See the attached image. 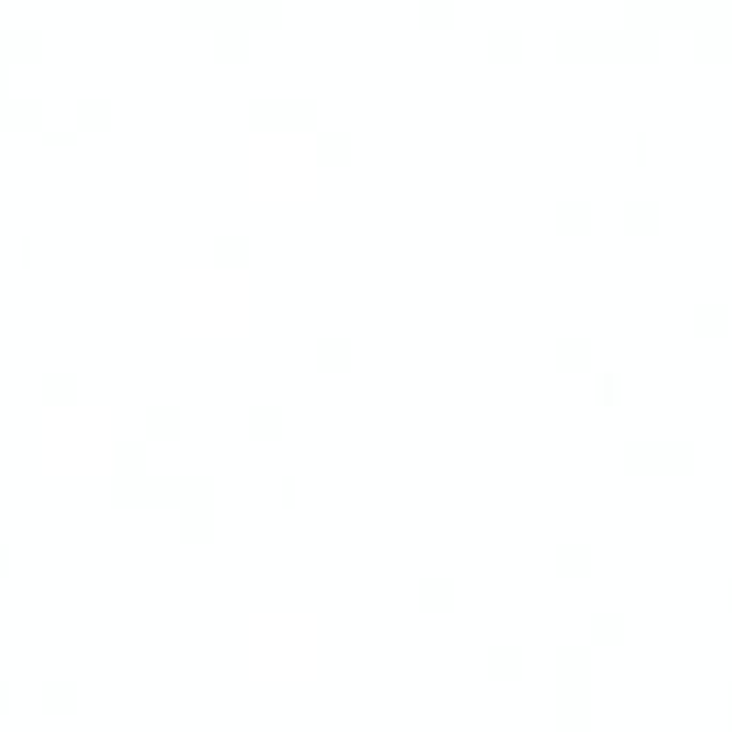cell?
Here are the masks:
<instances>
[{"label": "cell", "instance_id": "obj_1", "mask_svg": "<svg viewBox=\"0 0 732 732\" xmlns=\"http://www.w3.org/2000/svg\"><path fill=\"white\" fill-rule=\"evenodd\" d=\"M77 707H81L77 681H70V677H52V681L39 685V711H43L48 720H70V716H77Z\"/></svg>", "mask_w": 732, "mask_h": 732}, {"label": "cell", "instance_id": "obj_2", "mask_svg": "<svg viewBox=\"0 0 732 732\" xmlns=\"http://www.w3.org/2000/svg\"><path fill=\"white\" fill-rule=\"evenodd\" d=\"M9 703H13V690H9V681H0V716L9 711Z\"/></svg>", "mask_w": 732, "mask_h": 732}, {"label": "cell", "instance_id": "obj_3", "mask_svg": "<svg viewBox=\"0 0 732 732\" xmlns=\"http://www.w3.org/2000/svg\"><path fill=\"white\" fill-rule=\"evenodd\" d=\"M9 561H13V553H9V548H4V544H0V579H4V575H9Z\"/></svg>", "mask_w": 732, "mask_h": 732}]
</instances>
